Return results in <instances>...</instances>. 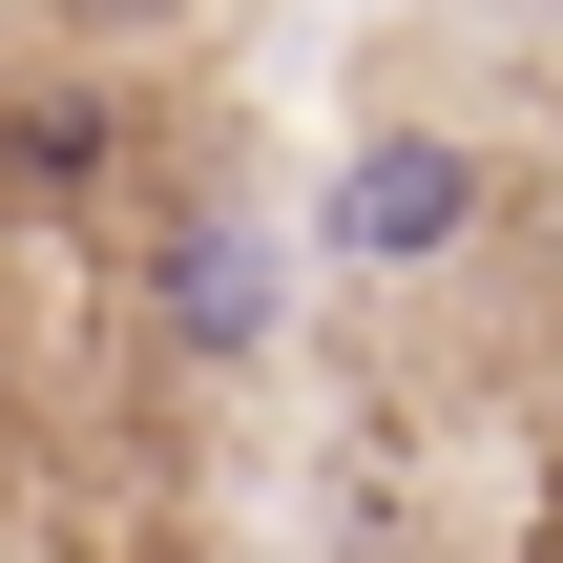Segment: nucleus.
I'll return each instance as SVG.
<instances>
[{
	"mask_svg": "<svg viewBox=\"0 0 563 563\" xmlns=\"http://www.w3.org/2000/svg\"><path fill=\"white\" fill-rule=\"evenodd\" d=\"M481 230H501V167H481L460 125H355V146H334V209H313V251H334L355 292H439Z\"/></svg>",
	"mask_w": 563,
	"mask_h": 563,
	"instance_id": "nucleus-1",
	"label": "nucleus"
},
{
	"mask_svg": "<svg viewBox=\"0 0 563 563\" xmlns=\"http://www.w3.org/2000/svg\"><path fill=\"white\" fill-rule=\"evenodd\" d=\"M125 292H146V334H167L188 376H272V334H292V251H272V209H230V188H167V209L125 230Z\"/></svg>",
	"mask_w": 563,
	"mask_h": 563,
	"instance_id": "nucleus-2",
	"label": "nucleus"
},
{
	"mask_svg": "<svg viewBox=\"0 0 563 563\" xmlns=\"http://www.w3.org/2000/svg\"><path fill=\"white\" fill-rule=\"evenodd\" d=\"M104 167H125V84H104V63H21V84H0V188L84 209Z\"/></svg>",
	"mask_w": 563,
	"mask_h": 563,
	"instance_id": "nucleus-3",
	"label": "nucleus"
}]
</instances>
